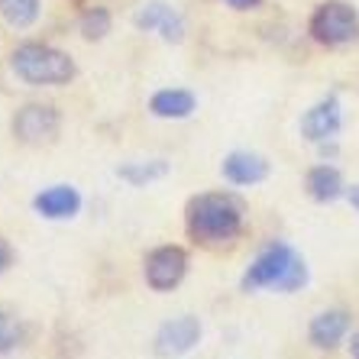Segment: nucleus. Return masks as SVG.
Instances as JSON below:
<instances>
[{"label":"nucleus","mask_w":359,"mask_h":359,"mask_svg":"<svg viewBox=\"0 0 359 359\" xmlns=\"http://www.w3.org/2000/svg\"><path fill=\"white\" fill-rule=\"evenodd\" d=\"M188 233L204 246H224L243 233V204L233 194L210 191L188 201Z\"/></svg>","instance_id":"f257e3e1"},{"label":"nucleus","mask_w":359,"mask_h":359,"mask_svg":"<svg viewBox=\"0 0 359 359\" xmlns=\"http://www.w3.org/2000/svg\"><path fill=\"white\" fill-rule=\"evenodd\" d=\"M308 282V266L298 252L288 246V243H272L252 259V266L246 269L243 276V292H262V288H272V292H298L301 285Z\"/></svg>","instance_id":"f03ea898"},{"label":"nucleus","mask_w":359,"mask_h":359,"mask_svg":"<svg viewBox=\"0 0 359 359\" xmlns=\"http://www.w3.org/2000/svg\"><path fill=\"white\" fill-rule=\"evenodd\" d=\"M10 65H13L20 81L33 84V88H55V84H68L75 78V62L62 49H52V46H42V42L17 46Z\"/></svg>","instance_id":"7ed1b4c3"},{"label":"nucleus","mask_w":359,"mask_h":359,"mask_svg":"<svg viewBox=\"0 0 359 359\" xmlns=\"http://www.w3.org/2000/svg\"><path fill=\"white\" fill-rule=\"evenodd\" d=\"M311 36L320 42V46H346V42L359 39V17L356 10L343 0H327L314 10L311 17Z\"/></svg>","instance_id":"20e7f679"},{"label":"nucleus","mask_w":359,"mask_h":359,"mask_svg":"<svg viewBox=\"0 0 359 359\" xmlns=\"http://www.w3.org/2000/svg\"><path fill=\"white\" fill-rule=\"evenodd\" d=\"M59 126L62 117L55 107H49V104H26L13 117V136L20 142H26V146H42V142H52L59 136Z\"/></svg>","instance_id":"39448f33"},{"label":"nucleus","mask_w":359,"mask_h":359,"mask_svg":"<svg viewBox=\"0 0 359 359\" xmlns=\"http://www.w3.org/2000/svg\"><path fill=\"white\" fill-rule=\"evenodd\" d=\"M201 343V320L191 314H182V318H172L156 330V340H152V353L159 359H175L191 353Z\"/></svg>","instance_id":"423d86ee"},{"label":"nucleus","mask_w":359,"mask_h":359,"mask_svg":"<svg viewBox=\"0 0 359 359\" xmlns=\"http://www.w3.org/2000/svg\"><path fill=\"white\" fill-rule=\"evenodd\" d=\"M188 276V252L182 246H159L146 256V282L152 292H172Z\"/></svg>","instance_id":"0eeeda50"},{"label":"nucleus","mask_w":359,"mask_h":359,"mask_svg":"<svg viewBox=\"0 0 359 359\" xmlns=\"http://www.w3.org/2000/svg\"><path fill=\"white\" fill-rule=\"evenodd\" d=\"M343 126V114H340V100L337 97H327L320 104L301 117V136L311 142H330Z\"/></svg>","instance_id":"6e6552de"},{"label":"nucleus","mask_w":359,"mask_h":359,"mask_svg":"<svg viewBox=\"0 0 359 359\" xmlns=\"http://www.w3.org/2000/svg\"><path fill=\"white\" fill-rule=\"evenodd\" d=\"M136 26L142 33H159L165 42H182L184 39V20L178 10H172L162 0H149L146 7L136 13Z\"/></svg>","instance_id":"1a4fd4ad"},{"label":"nucleus","mask_w":359,"mask_h":359,"mask_svg":"<svg viewBox=\"0 0 359 359\" xmlns=\"http://www.w3.org/2000/svg\"><path fill=\"white\" fill-rule=\"evenodd\" d=\"M33 210L46 220H72L81 210V194L72 184H52L33 198Z\"/></svg>","instance_id":"9d476101"},{"label":"nucleus","mask_w":359,"mask_h":359,"mask_svg":"<svg viewBox=\"0 0 359 359\" xmlns=\"http://www.w3.org/2000/svg\"><path fill=\"white\" fill-rule=\"evenodd\" d=\"M224 178L230 184H240V188H250V184H259L269 178V162L262 159L259 152H230L220 165Z\"/></svg>","instance_id":"9b49d317"},{"label":"nucleus","mask_w":359,"mask_h":359,"mask_svg":"<svg viewBox=\"0 0 359 359\" xmlns=\"http://www.w3.org/2000/svg\"><path fill=\"white\" fill-rule=\"evenodd\" d=\"M350 334V314L346 311H320L318 318L311 320V343L318 346V350H334L340 346L343 337Z\"/></svg>","instance_id":"f8f14e48"},{"label":"nucleus","mask_w":359,"mask_h":359,"mask_svg":"<svg viewBox=\"0 0 359 359\" xmlns=\"http://www.w3.org/2000/svg\"><path fill=\"white\" fill-rule=\"evenodd\" d=\"M194 107H198V100L184 88H162L149 100V114L159 120H188L194 114Z\"/></svg>","instance_id":"ddd939ff"},{"label":"nucleus","mask_w":359,"mask_h":359,"mask_svg":"<svg viewBox=\"0 0 359 359\" xmlns=\"http://www.w3.org/2000/svg\"><path fill=\"white\" fill-rule=\"evenodd\" d=\"M308 194L314 201H320V204H330V201H337L343 194V175L337 172L334 165H314L308 172Z\"/></svg>","instance_id":"4468645a"},{"label":"nucleus","mask_w":359,"mask_h":359,"mask_svg":"<svg viewBox=\"0 0 359 359\" xmlns=\"http://www.w3.org/2000/svg\"><path fill=\"white\" fill-rule=\"evenodd\" d=\"M117 175L133 188H146V184L159 182L168 175V162L165 159H149V162H126L117 168Z\"/></svg>","instance_id":"2eb2a0df"},{"label":"nucleus","mask_w":359,"mask_h":359,"mask_svg":"<svg viewBox=\"0 0 359 359\" xmlns=\"http://www.w3.org/2000/svg\"><path fill=\"white\" fill-rule=\"evenodd\" d=\"M0 17L13 29H26L39 17V0H0Z\"/></svg>","instance_id":"dca6fc26"},{"label":"nucleus","mask_w":359,"mask_h":359,"mask_svg":"<svg viewBox=\"0 0 359 359\" xmlns=\"http://www.w3.org/2000/svg\"><path fill=\"white\" fill-rule=\"evenodd\" d=\"M78 29H81V36L88 42H97V39H104V36L110 33V13L104 7H94V10H88L81 17V23H78Z\"/></svg>","instance_id":"f3484780"},{"label":"nucleus","mask_w":359,"mask_h":359,"mask_svg":"<svg viewBox=\"0 0 359 359\" xmlns=\"http://www.w3.org/2000/svg\"><path fill=\"white\" fill-rule=\"evenodd\" d=\"M20 343V324L0 311V353H10Z\"/></svg>","instance_id":"a211bd4d"},{"label":"nucleus","mask_w":359,"mask_h":359,"mask_svg":"<svg viewBox=\"0 0 359 359\" xmlns=\"http://www.w3.org/2000/svg\"><path fill=\"white\" fill-rule=\"evenodd\" d=\"M226 7H233V10H256L262 4V0H224Z\"/></svg>","instance_id":"6ab92c4d"},{"label":"nucleus","mask_w":359,"mask_h":359,"mask_svg":"<svg viewBox=\"0 0 359 359\" xmlns=\"http://www.w3.org/2000/svg\"><path fill=\"white\" fill-rule=\"evenodd\" d=\"M10 266V246L4 240H0V272H4V269Z\"/></svg>","instance_id":"aec40b11"},{"label":"nucleus","mask_w":359,"mask_h":359,"mask_svg":"<svg viewBox=\"0 0 359 359\" xmlns=\"http://www.w3.org/2000/svg\"><path fill=\"white\" fill-rule=\"evenodd\" d=\"M350 204L359 210V184H353V188H350Z\"/></svg>","instance_id":"412c9836"},{"label":"nucleus","mask_w":359,"mask_h":359,"mask_svg":"<svg viewBox=\"0 0 359 359\" xmlns=\"http://www.w3.org/2000/svg\"><path fill=\"white\" fill-rule=\"evenodd\" d=\"M353 356H356V359H359V334H356V337H353Z\"/></svg>","instance_id":"4be33fe9"}]
</instances>
